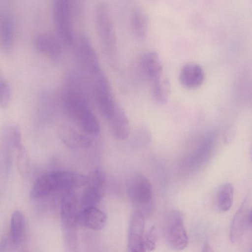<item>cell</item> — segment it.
I'll use <instances>...</instances> for the list:
<instances>
[{
	"mask_svg": "<svg viewBox=\"0 0 252 252\" xmlns=\"http://www.w3.org/2000/svg\"><path fill=\"white\" fill-rule=\"evenodd\" d=\"M96 33L100 46L109 65L116 68L119 64L117 36L110 11L107 4H98L94 11Z\"/></svg>",
	"mask_w": 252,
	"mask_h": 252,
	"instance_id": "cell-1",
	"label": "cell"
},
{
	"mask_svg": "<svg viewBox=\"0 0 252 252\" xmlns=\"http://www.w3.org/2000/svg\"><path fill=\"white\" fill-rule=\"evenodd\" d=\"M86 176L70 171H57L45 174L39 177L33 184L30 191L32 198L46 196L59 190L74 189L84 186Z\"/></svg>",
	"mask_w": 252,
	"mask_h": 252,
	"instance_id": "cell-2",
	"label": "cell"
},
{
	"mask_svg": "<svg viewBox=\"0 0 252 252\" xmlns=\"http://www.w3.org/2000/svg\"><path fill=\"white\" fill-rule=\"evenodd\" d=\"M77 199L74 189L65 190L61 204V221L64 252H77Z\"/></svg>",
	"mask_w": 252,
	"mask_h": 252,
	"instance_id": "cell-3",
	"label": "cell"
},
{
	"mask_svg": "<svg viewBox=\"0 0 252 252\" xmlns=\"http://www.w3.org/2000/svg\"><path fill=\"white\" fill-rule=\"evenodd\" d=\"M73 1L54 0L52 15L56 35L63 45H71L75 40L74 16L76 10Z\"/></svg>",
	"mask_w": 252,
	"mask_h": 252,
	"instance_id": "cell-4",
	"label": "cell"
},
{
	"mask_svg": "<svg viewBox=\"0 0 252 252\" xmlns=\"http://www.w3.org/2000/svg\"><path fill=\"white\" fill-rule=\"evenodd\" d=\"M126 193L135 209L144 214L152 209V188L150 181L144 175L136 173L129 177L127 183Z\"/></svg>",
	"mask_w": 252,
	"mask_h": 252,
	"instance_id": "cell-5",
	"label": "cell"
},
{
	"mask_svg": "<svg viewBox=\"0 0 252 252\" xmlns=\"http://www.w3.org/2000/svg\"><path fill=\"white\" fill-rule=\"evenodd\" d=\"M164 233L170 246L176 250L185 249L189 243V238L182 213L173 211L168 216L165 224Z\"/></svg>",
	"mask_w": 252,
	"mask_h": 252,
	"instance_id": "cell-6",
	"label": "cell"
},
{
	"mask_svg": "<svg viewBox=\"0 0 252 252\" xmlns=\"http://www.w3.org/2000/svg\"><path fill=\"white\" fill-rule=\"evenodd\" d=\"M105 181L104 170L98 167L93 170L88 176L84 186L85 187L80 200V207L83 209L95 207L101 198Z\"/></svg>",
	"mask_w": 252,
	"mask_h": 252,
	"instance_id": "cell-7",
	"label": "cell"
},
{
	"mask_svg": "<svg viewBox=\"0 0 252 252\" xmlns=\"http://www.w3.org/2000/svg\"><path fill=\"white\" fill-rule=\"evenodd\" d=\"M145 216L135 209L130 219L127 234V252H146L144 244Z\"/></svg>",
	"mask_w": 252,
	"mask_h": 252,
	"instance_id": "cell-8",
	"label": "cell"
},
{
	"mask_svg": "<svg viewBox=\"0 0 252 252\" xmlns=\"http://www.w3.org/2000/svg\"><path fill=\"white\" fill-rule=\"evenodd\" d=\"M33 44L37 51L47 55L53 61H58L62 57L63 44L57 35L39 33L34 36Z\"/></svg>",
	"mask_w": 252,
	"mask_h": 252,
	"instance_id": "cell-9",
	"label": "cell"
},
{
	"mask_svg": "<svg viewBox=\"0 0 252 252\" xmlns=\"http://www.w3.org/2000/svg\"><path fill=\"white\" fill-rule=\"evenodd\" d=\"M252 224V212L247 198L243 201L236 213L230 229V240L232 243H238L243 237Z\"/></svg>",
	"mask_w": 252,
	"mask_h": 252,
	"instance_id": "cell-10",
	"label": "cell"
},
{
	"mask_svg": "<svg viewBox=\"0 0 252 252\" xmlns=\"http://www.w3.org/2000/svg\"><path fill=\"white\" fill-rule=\"evenodd\" d=\"M139 66L143 75L150 85L163 77L161 61L158 54L155 51L143 53L139 60Z\"/></svg>",
	"mask_w": 252,
	"mask_h": 252,
	"instance_id": "cell-11",
	"label": "cell"
},
{
	"mask_svg": "<svg viewBox=\"0 0 252 252\" xmlns=\"http://www.w3.org/2000/svg\"><path fill=\"white\" fill-rule=\"evenodd\" d=\"M58 132L62 141L70 149L82 150L89 147L91 145L92 140L88 135L69 125H62Z\"/></svg>",
	"mask_w": 252,
	"mask_h": 252,
	"instance_id": "cell-12",
	"label": "cell"
},
{
	"mask_svg": "<svg viewBox=\"0 0 252 252\" xmlns=\"http://www.w3.org/2000/svg\"><path fill=\"white\" fill-rule=\"evenodd\" d=\"M77 224L94 230H100L107 221L106 214L97 207H90L82 209L78 212Z\"/></svg>",
	"mask_w": 252,
	"mask_h": 252,
	"instance_id": "cell-13",
	"label": "cell"
},
{
	"mask_svg": "<svg viewBox=\"0 0 252 252\" xmlns=\"http://www.w3.org/2000/svg\"><path fill=\"white\" fill-rule=\"evenodd\" d=\"M113 136L117 139H126L130 134V125L124 110L118 105L111 118L107 120Z\"/></svg>",
	"mask_w": 252,
	"mask_h": 252,
	"instance_id": "cell-14",
	"label": "cell"
},
{
	"mask_svg": "<svg viewBox=\"0 0 252 252\" xmlns=\"http://www.w3.org/2000/svg\"><path fill=\"white\" fill-rule=\"evenodd\" d=\"M204 79V73L202 67L195 63L185 64L179 73L181 84L188 88H194L200 86Z\"/></svg>",
	"mask_w": 252,
	"mask_h": 252,
	"instance_id": "cell-15",
	"label": "cell"
},
{
	"mask_svg": "<svg viewBox=\"0 0 252 252\" xmlns=\"http://www.w3.org/2000/svg\"><path fill=\"white\" fill-rule=\"evenodd\" d=\"M130 26L133 35L139 39H144L147 35L149 21L148 15L141 7H134L130 14Z\"/></svg>",
	"mask_w": 252,
	"mask_h": 252,
	"instance_id": "cell-16",
	"label": "cell"
},
{
	"mask_svg": "<svg viewBox=\"0 0 252 252\" xmlns=\"http://www.w3.org/2000/svg\"><path fill=\"white\" fill-rule=\"evenodd\" d=\"M0 32L2 48L9 53L13 46L14 27L10 15L5 11L0 14Z\"/></svg>",
	"mask_w": 252,
	"mask_h": 252,
	"instance_id": "cell-17",
	"label": "cell"
},
{
	"mask_svg": "<svg viewBox=\"0 0 252 252\" xmlns=\"http://www.w3.org/2000/svg\"><path fill=\"white\" fill-rule=\"evenodd\" d=\"M75 120L78 123L82 130L87 135L95 136L99 133L100 131L99 122L90 106L81 111Z\"/></svg>",
	"mask_w": 252,
	"mask_h": 252,
	"instance_id": "cell-18",
	"label": "cell"
},
{
	"mask_svg": "<svg viewBox=\"0 0 252 252\" xmlns=\"http://www.w3.org/2000/svg\"><path fill=\"white\" fill-rule=\"evenodd\" d=\"M234 196V188L230 183L222 184L218 192V206L222 212L228 211L231 207Z\"/></svg>",
	"mask_w": 252,
	"mask_h": 252,
	"instance_id": "cell-19",
	"label": "cell"
},
{
	"mask_svg": "<svg viewBox=\"0 0 252 252\" xmlns=\"http://www.w3.org/2000/svg\"><path fill=\"white\" fill-rule=\"evenodd\" d=\"M24 232V218L23 213L19 211H15L11 219V239L13 244L19 245L23 238Z\"/></svg>",
	"mask_w": 252,
	"mask_h": 252,
	"instance_id": "cell-20",
	"label": "cell"
},
{
	"mask_svg": "<svg viewBox=\"0 0 252 252\" xmlns=\"http://www.w3.org/2000/svg\"><path fill=\"white\" fill-rule=\"evenodd\" d=\"M151 94L153 98L160 103H165L168 98L170 84L167 79L163 77L151 85Z\"/></svg>",
	"mask_w": 252,
	"mask_h": 252,
	"instance_id": "cell-21",
	"label": "cell"
},
{
	"mask_svg": "<svg viewBox=\"0 0 252 252\" xmlns=\"http://www.w3.org/2000/svg\"><path fill=\"white\" fill-rule=\"evenodd\" d=\"M17 167L21 176L25 178L28 176L30 171V158L24 146L18 150Z\"/></svg>",
	"mask_w": 252,
	"mask_h": 252,
	"instance_id": "cell-22",
	"label": "cell"
},
{
	"mask_svg": "<svg viewBox=\"0 0 252 252\" xmlns=\"http://www.w3.org/2000/svg\"><path fill=\"white\" fill-rule=\"evenodd\" d=\"M11 92L10 86L0 69V106L7 108L11 101Z\"/></svg>",
	"mask_w": 252,
	"mask_h": 252,
	"instance_id": "cell-23",
	"label": "cell"
},
{
	"mask_svg": "<svg viewBox=\"0 0 252 252\" xmlns=\"http://www.w3.org/2000/svg\"><path fill=\"white\" fill-rule=\"evenodd\" d=\"M144 244L146 250L153 251L156 245V229L154 225L151 226L144 235Z\"/></svg>",
	"mask_w": 252,
	"mask_h": 252,
	"instance_id": "cell-24",
	"label": "cell"
},
{
	"mask_svg": "<svg viewBox=\"0 0 252 252\" xmlns=\"http://www.w3.org/2000/svg\"><path fill=\"white\" fill-rule=\"evenodd\" d=\"M10 136L12 143L15 148L19 150L23 147L22 142L21 133L17 126H14L12 127Z\"/></svg>",
	"mask_w": 252,
	"mask_h": 252,
	"instance_id": "cell-25",
	"label": "cell"
},
{
	"mask_svg": "<svg viewBox=\"0 0 252 252\" xmlns=\"http://www.w3.org/2000/svg\"><path fill=\"white\" fill-rule=\"evenodd\" d=\"M202 252H214V251L208 243H205Z\"/></svg>",
	"mask_w": 252,
	"mask_h": 252,
	"instance_id": "cell-26",
	"label": "cell"
},
{
	"mask_svg": "<svg viewBox=\"0 0 252 252\" xmlns=\"http://www.w3.org/2000/svg\"><path fill=\"white\" fill-rule=\"evenodd\" d=\"M24 252V251H22V252Z\"/></svg>",
	"mask_w": 252,
	"mask_h": 252,
	"instance_id": "cell-27",
	"label": "cell"
}]
</instances>
